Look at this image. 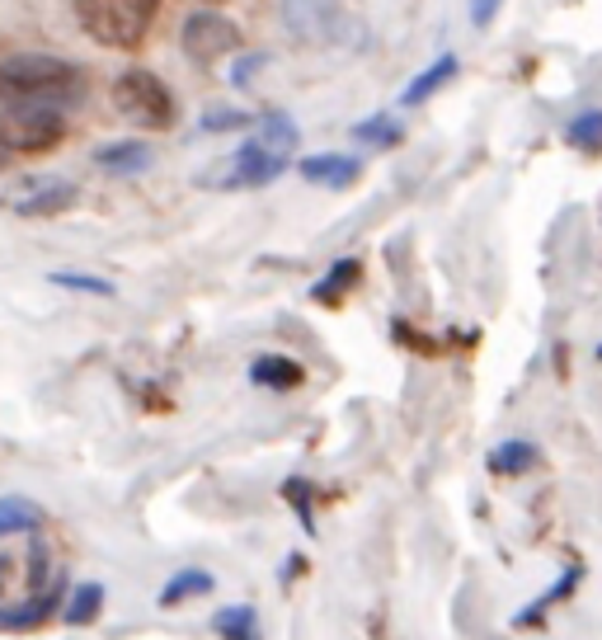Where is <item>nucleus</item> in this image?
Instances as JSON below:
<instances>
[{"mask_svg": "<svg viewBox=\"0 0 602 640\" xmlns=\"http://www.w3.org/2000/svg\"><path fill=\"white\" fill-rule=\"evenodd\" d=\"M85 95V71L48 52H5L0 57V99L5 104H71Z\"/></svg>", "mask_w": 602, "mask_h": 640, "instance_id": "1", "label": "nucleus"}, {"mask_svg": "<svg viewBox=\"0 0 602 640\" xmlns=\"http://www.w3.org/2000/svg\"><path fill=\"white\" fill-rule=\"evenodd\" d=\"M292 151H297V123L264 118L250 133L246 147L231 155V170H226L222 184L226 189H264V184H274L292 165Z\"/></svg>", "mask_w": 602, "mask_h": 640, "instance_id": "2", "label": "nucleus"}, {"mask_svg": "<svg viewBox=\"0 0 602 640\" xmlns=\"http://www.w3.org/2000/svg\"><path fill=\"white\" fill-rule=\"evenodd\" d=\"M161 0H76V20L95 42L113 52H137L151 34Z\"/></svg>", "mask_w": 602, "mask_h": 640, "instance_id": "3", "label": "nucleus"}, {"mask_svg": "<svg viewBox=\"0 0 602 640\" xmlns=\"http://www.w3.org/2000/svg\"><path fill=\"white\" fill-rule=\"evenodd\" d=\"M113 104H118L123 118H133L137 127H151V133L175 127V113H179L170 85L147 66H133V71H123V76L113 80Z\"/></svg>", "mask_w": 602, "mask_h": 640, "instance_id": "4", "label": "nucleus"}, {"mask_svg": "<svg viewBox=\"0 0 602 640\" xmlns=\"http://www.w3.org/2000/svg\"><path fill=\"white\" fill-rule=\"evenodd\" d=\"M66 118L57 104H5L0 109V141L10 155H42L62 147Z\"/></svg>", "mask_w": 602, "mask_h": 640, "instance_id": "5", "label": "nucleus"}, {"mask_svg": "<svg viewBox=\"0 0 602 640\" xmlns=\"http://www.w3.org/2000/svg\"><path fill=\"white\" fill-rule=\"evenodd\" d=\"M283 34L306 48H335L353 34V20L343 10V0H278Z\"/></svg>", "mask_w": 602, "mask_h": 640, "instance_id": "6", "label": "nucleus"}, {"mask_svg": "<svg viewBox=\"0 0 602 640\" xmlns=\"http://www.w3.org/2000/svg\"><path fill=\"white\" fill-rule=\"evenodd\" d=\"M179 42H184V52H189V62L212 66V62H226V57H240L246 34H240V24L226 20L222 10H193L179 28Z\"/></svg>", "mask_w": 602, "mask_h": 640, "instance_id": "7", "label": "nucleus"}, {"mask_svg": "<svg viewBox=\"0 0 602 640\" xmlns=\"http://www.w3.org/2000/svg\"><path fill=\"white\" fill-rule=\"evenodd\" d=\"M76 179L66 175H24L0 193V208H10L14 217H57V212L76 208Z\"/></svg>", "mask_w": 602, "mask_h": 640, "instance_id": "8", "label": "nucleus"}, {"mask_svg": "<svg viewBox=\"0 0 602 640\" xmlns=\"http://www.w3.org/2000/svg\"><path fill=\"white\" fill-rule=\"evenodd\" d=\"M301 179L315 184V189H353L363 179V161L343 151H321V155H301L297 161Z\"/></svg>", "mask_w": 602, "mask_h": 640, "instance_id": "9", "label": "nucleus"}, {"mask_svg": "<svg viewBox=\"0 0 602 640\" xmlns=\"http://www.w3.org/2000/svg\"><path fill=\"white\" fill-rule=\"evenodd\" d=\"M151 147L141 137H123V141H104V147L95 151V165L104 170V175H113V179H133V175H141V170H151Z\"/></svg>", "mask_w": 602, "mask_h": 640, "instance_id": "10", "label": "nucleus"}, {"mask_svg": "<svg viewBox=\"0 0 602 640\" xmlns=\"http://www.w3.org/2000/svg\"><path fill=\"white\" fill-rule=\"evenodd\" d=\"M62 599H66V585H62V579H52V585L42 589V593H34L24 607H0V627H5V631L42 627V622L57 613V603H62Z\"/></svg>", "mask_w": 602, "mask_h": 640, "instance_id": "11", "label": "nucleus"}, {"mask_svg": "<svg viewBox=\"0 0 602 640\" xmlns=\"http://www.w3.org/2000/svg\"><path fill=\"white\" fill-rule=\"evenodd\" d=\"M456 71H462V62H456L452 52H442L434 66H424L419 76H414V80L405 85V95H400V104H405V109H419V104H428V99H434V95L442 90V85H448V80H456Z\"/></svg>", "mask_w": 602, "mask_h": 640, "instance_id": "12", "label": "nucleus"}, {"mask_svg": "<svg viewBox=\"0 0 602 640\" xmlns=\"http://www.w3.org/2000/svg\"><path fill=\"white\" fill-rule=\"evenodd\" d=\"M250 381L254 387H268V391H297L306 381V367L297 359H283V353H264V359L250 363Z\"/></svg>", "mask_w": 602, "mask_h": 640, "instance_id": "13", "label": "nucleus"}, {"mask_svg": "<svg viewBox=\"0 0 602 640\" xmlns=\"http://www.w3.org/2000/svg\"><path fill=\"white\" fill-rule=\"evenodd\" d=\"M217 589V579H212V570H203V565H184V570H175L165 579L161 589V607L170 613V607L189 603V599H208V593Z\"/></svg>", "mask_w": 602, "mask_h": 640, "instance_id": "14", "label": "nucleus"}, {"mask_svg": "<svg viewBox=\"0 0 602 640\" xmlns=\"http://www.w3.org/2000/svg\"><path fill=\"white\" fill-rule=\"evenodd\" d=\"M212 631L222 640H264V627H260V613L254 603H226L212 613Z\"/></svg>", "mask_w": 602, "mask_h": 640, "instance_id": "15", "label": "nucleus"}, {"mask_svg": "<svg viewBox=\"0 0 602 640\" xmlns=\"http://www.w3.org/2000/svg\"><path fill=\"white\" fill-rule=\"evenodd\" d=\"M537 462H541V448L532 438H509V443H499L490 452V472H499V476H527Z\"/></svg>", "mask_w": 602, "mask_h": 640, "instance_id": "16", "label": "nucleus"}, {"mask_svg": "<svg viewBox=\"0 0 602 640\" xmlns=\"http://www.w3.org/2000/svg\"><path fill=\"white\" fill-rule=\"evenodd\" d=\"M42 528V509L24 494H0V537L14 532H38Z\"/></svg>", "mask_w": 602, "mask_h": 640, "instance_id": "17", "label": "nucleus"}, {"mask_svg": "<svg viewBox=\"0 0 602 640\" xmlns=\"http://www.w3.org/2000/svg\"><path fill=\"white\" fill-rule=\"evenodd\" d=\"M99 613H104V585H99V579L76 585V593H71L66 607H62V617L71 622V627H90V622H99Z\"/></svg>", "mask_w": 602, "mask_h": 640, "instance_id": "18", "label": "nucleus"}, {"mask_svg": "<svg viewBox=\"0 0 602 640\" xmlns=\"http://www.w3.org/2000/svg\"><path fill=\"white\" fill-rule=\"evenodd\" d=\"M400 137H405V127L396 123V113H372L353 127V141H363V147H377V151H391L400 147Z\"/></svg>", "mask_w": 602, "mask_h": 640, "instance_id": "19", "label": "nucleus"}, {"mask_svg": "<svg viewBox=\"0 0 602 640\" xmlns=\"http://www.w3.org/2000/svg\"><path fill=\"white\" fill-rule=\"evenodd\" d=\"M358 274H363V264H358V260H339V264L329 268V274H325V278L311 288V297H315V302H321V306H335L339 297H343V292H349L353 283H358Z\"/></svg>", "mask_w": 602, "mask_h": 640, "instance_id": "20", "label": "nucleus"}, {"mask_svg": "<svg viewBox=\"0 0 602 640\" xmlns=\"http://www.w3.org/2000/svg\"><path fill=\"white\" fill-rule=\"evenodd\" d=\"M565 141H569L575 151L598 155V151H602V109H584V113H575V118L565 123Z\"/></svg>", "mask_w": 602, "mask_h": 640, "instance_id": "21", "label": "nucleus"}, {"mask_svg": "<svg viewBox=\"0 0 602 640\" xmlns=\"http://www.w3.org/2000/svg\"><path fill=\"white\" fill-rule=\"evenodd\" d=\"M575 585H579V565H569V570H565L561 579H555V589H547L532 607H527V613H518V627H527V622H537L541 613H547V607H555L561 599H569V593H575Z\"/></svg>", "mask_w": 602, "mask_h": 640, "instance_id": "22", "label": "nucleus"}, {"mask_svg": "<svg viewBox=\"0 0 602 640\" xmlns=\"http://www.w3.org/2000/svg\"><path fill=\"white\" fill-rule=\"evenodd\" d=\"M246 123H250V113H246V109H231V104H212V109L203 113V123H198V127L217 137V133H240V127H246Z\"/></svg>", "mask_w": 602, "mask_h": 640, "instance_id": "23", "label": "nucleus"}, {"mask_svg": "<svg viewBox=\"0 0 602 640\" xmlns=\"http://www.w3.org/2000/svg\"><path fill=\"white\" fill-rule=\"evenodd\" d=\"M52 288H66V292H85V297H113V283L109 278H95V274H48Z\"/></svg>", "mask_w": 602, "mask_h": 640, "instance_id": "24", "label": "nucleus"}, {"mask_svg": "<svg viewBox=\"0 0 602 640\" xmlns=\"http://www.w3.org/2000/svg\"><path fill=\"white\" fill-rule=\"evenodd\" d=\"M283 500H288V504L297 509L301 528H306V532H315V514H311V486H306V480H301V476L283 480Z\"/></svg>", "mask_w": 602, "mask_h": 640, "instance_id": "25", "label": "nucleus"}, {"mask_svg": "<svg viewBox=\"0 0 602 640\" xmlns=\"http://www.w3.org/2000/svg\"><path fill=\"white\" fill-rule=\"evenodd\" d=\"M264 66H268V57H264V52L236 57V66H231V85H240V90H246V85H250V76H254V71H264Z\"/></svg>", "mask_w": 602, "mask_h": 640, "instance_id": "26", "label": "nucleus"}, {"mask_svg": "<svg viewBox=\"0 0 602 640\" xmlns=\"http://www.w3.org/2000/svg\"><path fill=\"white\" fill-rule=\"evenodd\" d=\"M499 5H504V0H471V24H476V28H490L494 14H499Z\"/></svg>", "mask_w": 602, "mask_h": 640, "instance_id": "27", "label": "nucleus"}, {"mask_svg": "<svg viewBox=\"0 0 602 640\" xmlns=\"http://www.w3.org/2000/svg\"><path fill=\"white\" fill-rule=\"evenodd\" d=\"M28 565H34V570H28V585H42V579H48V556H42V551H34V561H28Z\"/></svg>", "mask_w": 602, "mask_h": 640, "instance_id": "28", "label": "nucleus"}, {"mask_svg": "<svg viewBox=\"0 0 602 640\" xmlns=\"http://www.w3.org/2000/svg\"><path fill=\"white\" fill-rule=\"evenodd\" d=\"M0 589H5V556H0Z\"/></svg>", "mask_w": 602, "mask_h": 640, "instance_id": "29", "label": "nucleus"}, {"mask_svg": "<svg viewBox=\"0 0 602 640\" xmlns=\"http://www.w3.org/2000/svg\"><path fill=\"white\" fill-rule=\"evenodd\" d=\"M5 155H10V151H5V141H0V165H5Z\"/></svg>", "mask_w": 602, "mask_h": 640, "instance_id": "30", "label": "nucleus"}, {"mask_svg": "<svg viewBox=\"0 0 602 640\" xmlns=\"http://www.w3.org/2000/svg\"><path fill=\"white\" fill-rule=\"evenodd\" d=\"M208 5H222V0H208Z\"/></svg>", "mask_w": 602, "mask_h": 640, "instance_id": "31", "label": "nucleus"}]
</instances>
